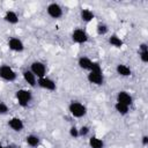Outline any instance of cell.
<instances>
[{
  "label": "cell",
  "mask_w": 148,
  "mask_h": 148,
  "mask_svg": "<svg viewBox=\"0 0 148 148\" xmlns=\"http://www.w3.org/2000/svg\"><path fill=\"white\" fill-rule=\"evenodd\" d=\"M68 111L74 118H82L87 114V106L80 102L73 101L68 105Z\"/></svg>",
  "instance_id": "6da1fadb"
},
{
  "label": "cell",
  "mask_w": 148,
  "mask_h": 148,
  "mask_svg": "<svg viewBox=\"0 0 148 148\" xmlns=\"http://www.w3.org/2000/svg\"><path fill=\"white\" fill-rule=\"evenodd\" d=\"M16 99H17V103L22 108H25L29 105V103L31 102L32 99V94L30 90L28 89H18L16 91Z\"/></svg>",
  "instance_id": "7a4b0ae2"
},
{
  "label": "cell",
  "mask_w": 148,
  "mask_h": 148,
  "mask_svg": "<svg viewBox=\"0 0 148 148\" xmlns=\"http://www.w3.org/2000/svg\"><path fill=\"white\" fill-rule=\"evenodd\" d=\"M16 72L8 65H1L0 66V77L7 82H13L16 80Z\"/></svg>",
  "instance_id": "3957f363"
},
{
  "label": "cell",
  "mask_w": 148,
  "mask_h": 148,
  "mask_svg": "<svg viewBox=\"0 0 148 148\" xmlns=\"http://www.w3.org/2000/svg\"><path fill=\"white\" fill-rule=\"evenodd\" d=\"M30 71L32 72V74L37 77V79H40L43 76H46V65L42 61H34L31 62L30 65Z\"/></svg>",
  "instance_id": "277c9868"
},
{
  "label": "cell",
  "mask_w": 148,
  "mask_h": 148,
  "mask_svg": "<svg viewBox=\"0 0 148 148\" xmlns=\"http://www.w3.org/2000/svg\"><path fill=\"white\" fill-rule=\"evenodd\" d=\"M37 84L39 88H42L44 90H49V91H53L57 89L56 81L52 80L51 77H47V76H43L40 79H37Z\"/></svg>",
  "instance_id": "5b68a950"
},
{
  "label": "cell",
  "mask_w": 148,
  "mask_h": 148,
  "mask_svg": "<svg viewBox=\"0 0 148 148\" xmlns=\"http://www.w3.org/2000/svg\"><path fill=\"white\" fill-rule=\"evenodd\" d=\"M46 13H47V15H49L50 17L57 20V18H60V17L62 16V8H61V6H60L59 3H57V2H51V3H49L47 7H46Z\"/></svg>",
  "instance_id": "8992f818"
},
{
  "label": "cell",
  "mask_w": 148,
  "mask_h": 148,
  "mask_svg": "<svg viewBox=\"0 0 148 148\" xmlns=\"http://www.w3.org/2000/svg\"><path fill=\"white\" fill-rule=\"evenodd\" d=\"M88 34L86 32V30L77 28L73 31L72 34V40L76 44H84L86 42H88Z\"/></svg>",
  "instance_id": "52a82bcc"
},
{
  "label": "cell",
  "mask_w": 148,
  "mask_h": 148,
  "mask_svg": "<svg viewBox=\"0 0 148 148\" xmlns=\"http://www.w3.org/2000/svg\"><path fill=\"white\" fill-rule=\"evenodd\" d=\"M87 80L89 83L95 84V86H102L104 83V76L103 73H97V72H89L87 75Z\"/></svg>",
  "instance_id": "ba28073f"
},
{
  "label": "cell",
  "mask_w": 148,
  "mask_h": 148,
  "mask_svg": "<svg viewBox=\"0 0 148 148\" xmlns=\"http://www.w3.org/2000/svg\"><path fill=\"white\" fill-rule=\"evenodd\" d=\"M8 47L14 52H22L24 50V44L20 38L12 37L8 39Z\"/></svg>",
  "instance_id": "9c48e42d"
},
{
  "label": "cell",
  "mask_w": 148,
  "mask_h": 148,
  "mask_svg": "<svg viewBox=\"0 0 148 148\" xmlns=\"http://www.w3.org/2000/svg\"><path fill=\"white\" fill-rule=\"evenodd\" d=\"M117 102H119L121 104H125L127 106H131L133 104V97L130 92H127L125 90H121L117 94Z\"/></svg>",
  "instance_id": "30bf717a"
},
{
  "label": "cell",
  "mask_w": 148,
  "mask_h": 148,
  "mask_svg": "<svg viewBox=\"0 0 148 148\" xmlns=\"http://www.w3.org/2000/svg\"><path fill=\"white\" fill-rule=\"evenodd\" d=\"M8 126L14 131V132H21L24 128V123L21 118L18 117H13L8 120Z\"/></svg>",
  "instance_id": "8fae6325"
},
{
  "label": "cell",
  "mask_w": 148,
  "mask_h": 148,
  "mask_svg": "<svg viewBox=\"0 0 148 148\" xmlns=\"http://www.w3.org/2000/svg\"><path fill=\"white\" fill-rule=\"evenodd\" d=\"M22 76H23V80H24L30 87H35V86L37 84V77L32 74V72H31L30 69H25V71H23Z\"/></svg>",
  "instance_id": "7c38bea8"
},
{
  "label": "cell",
  "mask_w": 148,
  "mask_h": 148,
  "mask_svg": "<svg viewBox=\"0 0 148 148\" xmlns=\"http://www.w3.org/2000/svg\"><path fill=\"white\" fill-rule=\"evenodd\" d=\"M3 20H5V22H7L9 24H17L18 23V15L14 10H7L3 15Z\"/></svg>",
  "instance_id": "4fadbf2b"
},
{
  "label": "cell",
  "mask_w": 148,
  "mask_h": 148,
  "mask_svg": "<svg viewBox=\"0 0 148 148\" xmlns=\"http://www.w3.org/2000/svg\"><path fill=\"white\" fill-rule=\"evenodd\" d=\"M80 18L83 22H91L95 18V14L92 13V10H90L89 8H82L80 10Z\"/></svg>",
  "instance_id": "5bb4252c"
},
{
  "label": "cell",
  "mask_w": 148,
  "mask_h": 148,
  "mask_svg": "<svg viewBox=\"0 0 148 148\" xmlns=\"http://www.w3.org/2000/svg\"><path fill=\"white\" fill-rule=\"evenodd\" d=\"M91 64H92V60L86 56H82L77 59V65L81 69H84V71H89L90 67H91Z\"/></svg>",
  "instance_id": "9a60e30c"
},
{
  "label": "cell",
  "mask_w": 148,
  "mask_h": 148,
  "mask_svg": "<svg viewBox=\"0 0 148 148\" xmlns=\"http://www.w3.org/2000/svg\"><path fill=\"white\" fill-rule=\"evenodd\" d=\"M139 57H140V60L143 64L148 62V45H147V43H141L140 44V46H139Z\"/></svg>",
  "instance_id": "2e32d148"
},
{
  "label": "cell",
  "mask_w": 148,
  "mask_h": 148,
  "mask_svg": "<svg viewBox=\"0 0 148 148\" xmlns=\"http://www.w3.org/2000/svg\"><path fill=\"white\" fill-rule=\"evenodd\" d=\"M116 72H117V74H118V75L124 76V77L131 76V74H132L131 68H130L128 66L124 65V64H118V65L116 66Z\"/></svg>",
  "instance_id": "e0dca14e"
},
{
  "label": "cell",
  "mask_w": 148,
  "mask_h": 148,
  "mask_svg": "<svg viewBox=\"0 0 148 148\" xmlns=\"http://www.w3.org/2000/svg\"><path fill=\"white\" fill-rule=\"evenodd\" d=\"M109 44L113 47H117V49H120L123 45H124V42L123 39L117 35V34H112L110 37H109Z\"/></svg>",
  "instance_id": "ac0fdd59"
},
{
  "label": "cell",
  "mask_w": 148,
  "mask_h": 148,
  "mask_svg": "<svg viewBox=\"0 0 148 148\" xmlns=\"http://www.w3.org/2000/svg\"><path fill=\"white\" fill-rule=\"evenodd\" d=\"M25 142H27L28 146H30V147H32V148H36V147L39 146L40 139H39V136L36 135V134H29V135H27V138H25Z\"/></svg>",
  "instance_id": "d6986e66"
},
{
  "label": "cell",
  "mask_w": 148,
  "mask_h": 148,
  "mask_svg": "<svg viewBox=\"0 0 148 148\" xmlns=\"http://www.w3.org/2000/svg\"><path fill=\"white\" fill-rule=\"evenodd\" d=\"M88 143H89V147L90 148H104V141L102 139L95 136V135H92V136L89 138Z\"/></svg>",
  "instance_id": "ffe728a7"
},
{
  "label": "cell",
  "mask_w": 148,
  "mask_h": 148,
  "mask_svg": "<svg viewBox=\"0 0 148 148\" xmlns=\"http://www.w3.org/2000/svg\"><path fill=\"white\" fill-rule=\"evenodd\" d=\"M114 110L120 114V116H126L128 112H130V106L125 105V104H121L119 102H116L114 103Z\"/></svg>",
  "instance_id": "44dd1931"
},
{
  "label": "cell",
  "mask_w": 148,
  "mask_h": 148,
  "mask_svg": "<svg viewBox=\"0 0 148 148\" xmlns=\"http://www.w3.org/2000/svg\"><path fill=\"white\" fill-rule=\"evenodd\" d=\"M96 31L98 35H106L109 31V27L105 23H98L96 27Z\"/></svg>",
  "instance_id": "7402d4cb"
},
{
  "label": "cell",
  "mask_w": 148,
  "mask_h": 148,
  "mask_svg": "<svg viewBox=\"0 0 148 148\" xmlns=\"http://www.w3.org/2000/svg\"><path fill=\"white\" fill-rule=\"evenodd\" d=\"M90 132V128L89 126L87 125H82L80 128H79V136H87Z\"/></svg>",
  "instance_id": "603a6c76"
},
{
  "label": "cell",
  "mask_w": 148,
  "mask_h": 148,
  "mask_svg": "<svg viewBox=\"0 0 148 148\" xmlns=\"http://www.w3.org/2000/svg\"><path fill=\"white\" fill-rule=\"evenodd\" d=\"M89 72H97V73H101V72H102V66H101V64L97 62V61H92Z\"/></svg>",
  "instance_id": "cb8c5ba5"
},
{
  "label": "cell",
  "mask_w": 148,
  "mask_h": 148,
  "mask_svg": "<svg viewBox=\"0 0 148 148\" xmlns=\"http://www.w3.org/2000/svg\"><path fill=\"white\" fill-rule=\"evenodd\" d=\"M69 135L73 138V139H76L79 138V128L76 126H72L69 128Z\"/></svg>",
  "instance_id": "d4e9b609"
},
{
  "label": "cell",
  "mask_w": 148,
  "mask_h": 148,
  "mask_svg": "<svg viewBox=\"0 0 148 148\" xmlns=\"http://www.w3.org/2000/svg\"><path fill=\"white\" fill-rule=\"evenodd\" d=\"M9 111V108L7 104H5L3 102H0V116H3V114H7Z\"/></svg>",
  "instance_id": "484cf974"
},
{
  "label": "cell",
  "mask_w": 148,
  "mask_h": 148,
  "mask_svg": "<svg viewBox=\"0 0 148 148\" xmlns=\"http://www.w3.org/2000/svg\"><path fill=\"white\" fill-rule=\"evenodd\" d=\"M141 143H142L143 147H146V146L148 145V135H143V136H142V139H141Z\"/></svg>",
  "instance_id": "4316f807"
},
{
  "label": "cell",
  "mask_w": 148,
  "mask_h": 148,
  "mask_svg": "<svg viewBox=\"0 0 148 148\" xmlns=\"http://www.w3.org/2000/svg\"><path fill=\"white\" fill-rule=\"evenodd\" d=\"M6 148H15L14 146H12V145H9V146H6Z\"/></svg>",
  "instance_id": "83f0119b"
},
{
  "label": "cell",
  "mask_w": 148,
  "mask_h": 148,
  "mask_svg": "<svg viewBox=\"0 0 148 148\" xmlns=\"http://www.w3.org/2000/svg\"><path fill=\"white\" fill-rule=\"evenodd\" d=\"M0 148H6V146H3L2 143H0Z\"/></svg>",
  "instance_id": "f1b7e54d"
}]
</instances>
